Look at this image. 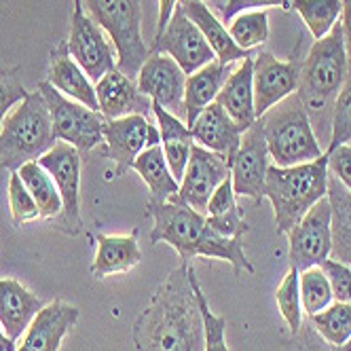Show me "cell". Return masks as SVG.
<instances>
[{"label": "cell", "mask_w": 351, "mask_h": 351, "mask_svg": "<svg viewBox=\"0 0 351 351\" xmlns=\"http://www.w3.org/2000/svg\"><path fill=\"white\" fill-rule=\"evenodd\" d=\"M83 9L110 38L117 51V70L130 79L138 77L150 56L142 38L140 0H83Z\"/></svg>", "instance_id": "obj_7"}, {"label": "cell", "mask_w": 351, "mask_h": 351, "mask_svg": "<svg viewBox=\"0 0 351 351\" xmlns=\"http://www.w3.org/2000/svg\"><path fill=\"white\" fill-rule=\"evenodd\" d=\"M38 163L53 178L60 197H62V214L58 216L60 231L68 235H79L83 220L79 210V191H81V155L79 150L68 142H56L51 150L38 159Z\"/></svg>", "instance_id": "obj_10"}, {"label": "cell", "mask_w": 351, "mask_h": 351, "mask_svg": "<svg viewBox=\"0 0 351 351\" xmlns=\"http://www.w3.org/2000/svg\"><path fill=\"white\" fill-rule=\"evenodd\" d=\"M74 9H83V0H74Z\"/></svg>", "instance_id": "obj_50"}, {"label": "cell", "mask_w": 351, "mask_h": 351, "mask_svg": "<svg viewBox=\"0 0 351 351\" xmlns=\"http://www.w3.org/2000/svg\"><path fill=\"white\" fill-rule=\"evenodd\" d=\"M269 150L261 121H256L247 132L241 136V144L237 148L235 157L231 159V182L235 195L250 197L254 202L265 199V182L269 169Z\"/></svg>", "instance_id": "obj_14"}, {"label": "cell", "mask_w": 351, "mask_h": 351, "mask_svg": "<svg viewBox=\"0 0 351 351\" xmlns=\"http://www.w3.org/2000/svg\"><path fill=\"white\" fill-rule=\"evenodd\" d=\"M195 292H197V300H199V307H202L204 326H206V351H231V347L227 345V339H224L227 319L222 315H216L210 309V303L206 298V292L202 290L199 280H195Z\"/></svg>", "instance_id": "obj_38"}, {"label": "cell", "mask_w": 351, "mask_h": 351, "mask_svg": "<svg viewBox=\"0 0 351 351\" xmlns=\"http://www.w3.org/2000/svg\"><path fill=\"white\" fill-rule=\"evenodd\" d=\"M81 311L64 300H51L45 305L23 337L15 343V351H60V345L68 330L79 322Z\"/></svg>", "instance_id": "obj_18"}, {"label": "cell", "mask_w": 351, "mask_h": 351, "mask_svg": "<svg viewBox=\"0 0 351 351\" xmlns=\"http://www.w3.org/2000/svg\"><path fill=\"white\" fill-rule=\"evenodd\" d=\"M51 114L40 91L28 93L5 119L0 128V157L3 167L17 171L21 165L38 161L56 146Z\"/></svg>", "instance_id": "obj_5"}, {"label": "cell", "mask_w": 351, "mask_h": 351, "mask_svg": "<svg viewBox=\"0 0 351 351\" xmlns=\"http://www.w3.org/2000/svg\"><path fill=\"white\" fill-rule=\"evenodd\" d=\"M275 300L282 317L286 319L290 335H296L303 326V305H300V288H298V271L290 269L286 278L282 280L278 292H275Z\"/></svg>", "instance_id": "obj_35"}, {"label": "cell", "mask_w": 351, "mask_h": 351, "mask_svg": "<svg viewBox=\"0 0 351 351\" xmlns=\"http://www.w3.org/2000/svg\"><path fill=\"white\" fill-rule=\"evenodd\" d=\"M300 62L288 60L282 62L273 58L269 51H261L254 56V110L256 119L269 112L273 106L298 89Z\"/></svg>", "instance_id": "obj_16"}, {"label": "cell", "mask_w": 351, "mask_h": 351, "mask_svg": "<svg viewBox=\"0 0 351 351\" xmlns=\"http://www.w3.org/2000/svg\"><path fill=\"white\" fill-rule=\"evenodd\" d=\"M153 123L144 114H130L110 119L104 125V155L117 163V173L132 169L138 155L148 148V136Z\"/></svg>", "instance_id": "obj_17"}, {"label": "cell", "mask_w": 351, "mask_h": 351, "mask_svg": "<svg viewBox=\"0 0 351 351\" xmlns=\"http://www.w3.org/2000/svg\"><path fill=\"white\" fill-rule=\"evenodd\" d=\"M138 89L153 99V104L163 106L171 114L184 119V87L186 74L165 53H150L138 72Z\"/></svg>", "instance_id": "obj_15"}, {"label": "cell", "mask_w": 351, "mask_h": 351, "mask_svg": "<svg viewBox=\"0 0 351 351\" xmlns=\"http://www.w3.org/2000/svg\"><path fill=\"white\" fill-rule=\"evenodd\" d=\"M349 70V58L345 51L341 21L326 34L315 40L307 58L300 62V77L296 95L307 108V112L324 110L339 95Z\"/></svg>", "instance_id": "obj_6"}, {"label": "cell", "mask_w": 351, "mask_h": 351, "mask_svg": "<svg viewBox=\"0 0 351 351\" xmlns=\"http://www.w3.org/2000/svg\"><path fill=\"white\" fill-rule=\"evenodd\" d=\"M288 261L290 269H296L298 273L322 267L324 261L330 258L332 250V210L328 197L319 202L298 220V224L288 233Z\"/></svg>", "instance_id": "obj_9"}, {"label": "cell", "mask_w": 351, "mask_h": 351, "mask_svg": "<svg viewBox=\"0 0 351 351\" xmlns=\"http://www.w3.org/2000/svg\"><path fill=\"white\" fill-rule=\"evenodd\" d=\"M231 72H233V64H222L214 60L208 66L189 74L184 87V123L189 128L202 114L204 108L216 102V97Z\"/></svg>", "instance_id": "obj_24"}, {"label": "cell", "mask_w": 351, "mask_h": 351, "mask_svg": "<svg viewBox=\"0 0 351 351\" xmlns=\"http://www.w3.org/2000/svg\"><path fill=\"white\" fill-rule=\"evenodd\" d=\"M132 169L138 176H142V180L146 182V186L150 191V202L153 204L167 202V199L178 193V189H180V182L173 178V173L167 165L161 144L150 146L142 155H138Z\"/></svg>", "instance_id": "obj_29"}, {"label": "cell", "mask_w": 351, "mask_h": 351, "mask_svg": "<svg viewBox=\"0 0 351 351\" xmlns=\"http://www.w3.org/2000/svg\"><path fill=\"white\" fill-rule=\"evenodd\" d=\"M292 0H229L222 9V19L231 21L235 15L243 13V11H256V9H269V7H282V9H290Z\"/></svg>", "instance_id": "obj_44"}, {"label": "cell", "mask_w": 351, "mask_h": 351, "mask_svg": "<svg viewBox=\"0 0 351 351\" xmlns=\"http://www.w3.org/2000/svg\"><path fill=\"white\" fill-rule=\"evenodd\" d=\"M204 3L208 5V3H212V5H216V7H222L224 9V5L229 3V0H204Z\"/></svg>", "instance_id": "obj_48"}, {"label": "cell", "mask_w": 351, "mask_h": 351, "mask_svg": "<svg viewBox=\"0 0 351 351\" xmlns=\"http://www.w3.org/2000/svg\"><path fill=\"white\" fill-rule=\"evenodd\" d=\"M349 144H351V140H349Z\"/></svg>", "instance_id": "obj_51"}, {"label": "cell", "mask_w": 351, "mask_h": 351, "mask_svg": "<svg viewBox=\"0 0 351 351\" xmlns=\"http://www.w3.org/2000/svg\"><path fill=\"white\" fill-rule=\"evenodd\" d=\"M26 95H28L26 87L17 81L15 74H7V72L0 70V128H3L7 114L19 102H23Z\"/></svg>", "instance_id": "obj_40"}, {"label": "cell", "mask_w": 351, "mask_h": 351, "mask_svg": "<svg viewBox=\"0 0 351 351\" xmlns=\"http://www.w3.org/2000/svg\"><path fill=\"white\" fill-rule=\"evenodd\" d=\"M17 173L36 202L40 218H58L62 214V197L49 171L38 161H30L21 165Z\"/></svg>", "instance_id": "obj_30"}, {"label": "cell", "mask_w": 351, "mask_h": 351, "mask_svg": "<svg viewBox=\"0 0 351 351\" xmlns=\"http://www.w3.org/2000/svg\"><path fill=\"white\" fill-rule=\"evenodd\" d=\"M328 202L332 210V250L330 258L351 267V191L335 176L328 178Z\"/></svg>", "instance_id": "obj_28"}, {"label": "cell", "mask_w": 351, "mask_h": 351, "mask_svg": "<svg viewBox=\"0 0 351 351\" xmlns=\"http://www.w3.org/2000/svg\"><path fill=\"white\" fill-rule=\"evenodd\" d=\"M0 351H15V341H11L5 330H3V326H0Z\"/></svg>", "instance_id": "obj_47"}, {"label": "cell", "mask_w": 351, "mask_h": 351, "mask_svg": "<svg viewBox=\"0 0 351 351\" xmlns=\"http://www.w3.org/2000/svg\"><path fill=\"white\" fill-rule=\"evenodd\" d=\"M191 263L169 271L134 324L136 351H206V326Z\"/></svg>", "instance_id": "obj_1"}, {"label": "cell", "mask_w": 351, "mask_h": 351, "mask_svg": "<svg viewBox=\"0 0 351 351\" xmlns=\"http://www.w3.org/2000/svg\"><path fill=\"white\" fill-rule=\"evenodd\" d=\"M189 130L193 134L195 144L224 157L229 163L235 157L243 136V130L222 110L218 102H212L208 108H204Z\"/></svg>", "instance_id": "obj_20"}, {"label": "cell", "mask_w": 351, "mask_h": 351, "mask_svg": "<svg viewBox=\"0 0 351 351\" xmlns=\"http://www.w3.org/2000/svg\"><path fill=\"white\" fill-rule=\"evenodd\" d=\"M290 351H337V347L330 345L328 341H324L317 335V330L307 322L300 326V330L296 335H292Z\"/></svg>", "instance_id": "obj_43"}, {"label": "cell", "mask_w": 351, "mask_h": 351, "mask_svg": "<svg viewBox=\"0 0 351 351\" xmlns=\"http://www.w3.org/2000/svg\"><path fill=\"white\" fill-rule=\"evenodd\" d=\"M95 95H97V108L110 119H121L130 114H144L153 112V99L146 97L134 79L125 77L121 70H112L104 74L102 79L95 83Z\"/></svg>", "instance_id": "obj_19"}, {"label": "cell", "mask_w": 351, "mask_h": 351, "mask_svg": "<svg viewBox=\"0 0 351 351\" xmlns=\"http://www.w3.org/2000/svg\"><path fill=\"white\" fill-rule=\"evenodd\" d=\"M326 155H328V171L347 191H351V144H341Z\"/></svg>", "instance_id": "obj_41"}, {"label": "cell", "mask_w": 351, "mask_h": 351, "mask_svg": "<svg viewBox=\"0 0 351 351\" xmlns=\"http://www.w3.org/2000/svg\"><path fill=\"white\" fill-rule=\"evenodd\" d=\"M68 53L93 83L117 70V51L108 43L106 32L85 13V9H74L68 34Z\"/></svg>", "instance_id": "obj_11"}, {"label": "cell", "mask_w": 351, "mask_h": 351, "mask_svg": "<svg viewBox=\"0 0 351 351\" xmlns=\"http://www.w3.org/2000/svg\"><path fill=\"white\" fill-rule=\"evenodd\" d=\"M180 0H159V19H157V32H155V38H159L163 34V30L167 28V23L178 7Z\"/></svg>", "instance_id": "obj_45"}, {"label": "cell", "mask_w": 351, "mask_h": 351, "mask_svg": "<svg viewBox=\"0 0 351 351\" xmlns=\"http://www.w3.org/2000/svg\"><path fill=\"white\" fill-rule=\"evenodd\" d=\"M351 140V62L347 70V79L335 97V106H332V130H330V142L326 153H330L337 146L347 144Z\"/></svg>", "instance_id": "obj_36"}, {"label": "cell", "mask_w": 351, "mask_h": 351, "mask_svg": "<svg viewBox=\"0 0 351 351\" xmlns=\"http://www.w3.org/2000/svg\"><path fill=\"white\" fill-rule=\"evenodd\" d=\"M298 288H300V305L307 317L324 311L335 303V294L330 282L326 278L322 267H311L298 273Z\"/></svg>", "instance_id": "obj_32"}, {"label": "cell", "mask_w": 351, "mask_h": 351, "mask_svg": "<svg viewBox=\"0 0 351 351\" xmlns=\"http://www.w3.org/2000/svg\"><path fill=\"white\" fill-rule=\"evenodd\" d=\"M231 176L229 161L212 153V150L193 144L191 157L184 169V176L180 180L178 199L197 210L199 214H206L208 204L214 195V191Z\"/></svg>", "instance_id": "obj_13"}, {"label": "cell", "mask_w": 351, "mask_h": 351, "mask_svg": "<svg viewBox=\"0 0 351 351\" xmlns=\"http://www.w3.org/2000/svg\"><path fill=\"white\" fill-rule=\"evenodd\" d=\"M146 214L153 218L155 227L150 231L153 243H167L180 256V263H191L197 256L218 258L233 267L235 275L254 273V265L243 252V237H224L216 233L206 214H199L178 195H171L163 204L148 202Z\"/></svg>", "instance_id": "obj_2"}, {"label": "cell", "mask_w": 351, "mask_h": 351, "mask_svg": "<svg viewBox=\"0 0 351 351\" xmlns=\"http://www.w3.org/2000/svg\"><path fill=\"white\" fill-rule=\"evenodd\" d=\"M343 13H341V28H343V40H345V51L351 62V0H341Z\"/></svg>", "instance_id": "obj_46"}, {"label": "cell", "mask_w": 351, "mask_h": 351, "mask_svg": "<svg viewBox=\"0 0 351 351\" xmlns=\"http://www.w3.org/2000/svg\"><path fill=\"white\" fill-rule=\"evenodd\" d=\"M97 252L91 263V273L97 280L110 278L132 271L142 263V250L136 239V231L132 235H97Z\"/></svg>", "instance_id": "obj_25"}, {"label": "cell", "mask_w": 351, "mask_h": 351, "mask_svg": "<svg viewBox=\"0 0 351 351\" xmlns=\"http://www.w3.org/2000/svg\"><path fill=\"white\" fill-rule=\"evenodd\" d=\"M322 269L330 282V288H332L337 303H349L351 305V267L328 258V261L322 263Z\"/></svg>", "instance_id": "obj_39"}, {"label": "cell", "mask_w": 351, "mask_h": 351, "mask_svg": "<svg viewBox=\"0 0 351 351\" xmlns=\"http://www.w3.org/2000/svg\"><path fill=\"white\" fill-rule=\"evenodd\" d=\"M153 53H165L173 58L176 64L184 70L186 77L216 60L212 47L195 23L186 17L182 7H176L167 28L159 38H155Z\"/></svg>", "instance_id": "obj_12"}, {"label": "cell", "mask_w": 351, "mask_h": 351, "mask_svg": "<svg viewBox=\"0 0 351 351\" xmlns=\"http://www.w3.org/2000/svg\"><path fill=\"white\" fill-rule=\"evenodd\" d=\"M43 307V300L17 280H0V326L11 341L23 337Z\"/></svg>", "instance_id": "obj_22"}, {"label": "cell", "mask_w": 351, "mask_h": 351, "mask_svg": "<svg viewBox=\"0 0 351 351\" xmlns=\"http://www.w3.org/2000/svg\"><path fill=\"white\" fill-rule=\"evenodd\" d=\"M216 102L243 132L258 121L254 110V56L237 62L229 79L224 81Z\"/></svg>", "instance_id": "obj_21"}, {"label": "cell", "mask_w": 351, "mask_h": 351, "mask_svg": "<svg viewBox=\"0 0 351 351\" xmlns=\"http://www.w3.org/2000/svg\"><path fill=\"white\" fill-rule=\"evenodd\" d=\"M258 121L263 125L273 165L292 167L315 161L326 153L313 132L311 117L296 93L288 95L284 102L273 106Z\"/></svg>", "instance_id": "obj_4"}, {"label": "cell", "mask_w": 351, "mask_h": 351, "mask_svg": "<svg viewBox=\"0 0 351 351\" xmlns=\"http://www.w3.org/2000/svg\"><path fill=\"white\" fill-rule=\"evenodd\" d=\"M337 351H351V339L345 343V345H341V347H337Z\"/></svg>", "instance_id": "obj_49"}, {"label": "cell", "mask_w": 351, "mask_h": 351, "mask_svg": "<svg viewBox=\"0 0 351 351\" xmlns=\"http://www.w3.org/2000/svg\"><path fill=\"white\" fill-rule=\"evenodd\" d=\"M153 114L157 119V128L161 134V148L167 159V165L173 173V178L180 182L186 169V163H189V157H191L193 144H195L193 134L180 117L167 112L159 104H153Z\"/></svg>", "instance_id": "obj_26"}, {"label": "cell", "mask_w": 351, "mask_h": 351, "mask_svg": "<svg viewBox=\"0 0 351 351\" xmlns=\"http://www.w3.org/2000/svg\"><path fill=\"white\" fill-rule=\"evenodd\" d=\"M328 155L292 167L269 165L265 197L275 212V224L282 235H288L319 199L328 195Z\"/></svg>", "instance_id": "obj_3"}, {"label": "cell", "mask_w": 351, "mask_h": 351, "mask_svg": "<svg viewBox=\"0 0 351 351\" xmlns=\"http://www.w3.org/2000/svg\"><path fill=\"white\" fill-rule=\"evenodd\" d=\"M7 195H9V210H11V218L15 227H21V224L40 218L38 206L32 199L30 191L26 189V184L21 182L17 171H11Z\"/></svg>", "instance_id": "obj_37"}, {"label": "cell", "mask_w": 351, "mask_h": 351, "mask_svg": "<svg viewBox=\"0 0 351 351\" xmlns=\"http://www.w3.org/2000/svg\"><path fill=\"white\" fill-rule=\"evenodd\" d=\"M235 210H239V206H237V195L233 191V182L229 176V178L214 191L210 204H208V210H206V216H222V214H229Z\"/></svg>", "instance_id": "obj_42"}, {"label": "cell", "mask_w": 351, "mask_h": 351, "mask_svg": "<svg viewBox=\"0 0 351 351\" xmlns=\"http://www.w3.org/2000/svg\"><path fill=\"white\" fill-rule=\"evenodd\" d=\"M307 322L317 330V335L335 347L345 345L351 339V305L335 303L324 311L307 317Z\"/></svg>", "instance_id": "obj_33"}, {"label": "cell", "mask_w": 351, "mask_h": 351, "mask_svg": "<svg viewBox=\"0 0 351 351\" xmlns=\"http://www.w3.org/2000/svg\"><path fill=\"white\" fill-rule=\"evenodd\" d=\"M303 19L315 40L324 38L341 21V0H292L290 5Z\"/></svg>", "instance_id": "obj_31"}, {"label": "cell", "mask_w": 351, "mask_h": 351, "mask_svg": "<svg viewBox=\"0 0 351 351\" xmlns=\"http://www.w3.org/2000/svg\"><path fill=\"white\" fill-rule=\"evenodd\" d=\"M38 91L43 93L51 114L56 140L72 144L79 153H87L104 142L106 117L102 112L74 102L47 81L38 85Z\"/></svg>", "instance_id": "obj_8"}, {"label": "cell", "mask_w": 351, "mask_h": 351, "mask_svg": "<svg viewBox=\"0 0 351 351\" xmlns=\"http://www.w3.org/2000/svg\"><path fill=\"white\" fill-rule=\"evenodd\" d=\"M233 43L243 51H254L256 47H263L269 38V17L267 11H243L231 19L227 28Z\"/></svg>", "instance_id": "obj_34"}, {"label": "cell", "mask_w": 351, "mask_h": 351, "mask_svg": "<svg viewBox=\"0 0 351 351\" xmlns=\"http://www.w3.org/2000/svg\"><path fill=\"white\" fill-rule=\"evenodd\" d=\"M47 83L53 85L60 93L74 99V102H79L91 110H99L93 81L83 72V68L70 58V53L60 51V56L53 60L51 68H49Z\"/></svg>", "instance_id": "obj_27"}, {"label": "cell", "mask_w": 351, "mask_h": 351, "mask_svg": "<svg viewBox=\"0 0 351 351\" xmlns=\"http://www.w3.org/2000/svg\"><path fill=\"white\" fill-rule=\"evenodd\" d=\"M180 7L186 13V17L199 28V32L204 34V38L212 47V51L216 53L218 62L237 64V62L252 56V51H243V49H239L233 43L227 26H224V23L210 11V7L204 3V0H180Z\"/></svg>", "instance_id": "obj_23"}]
</instances>
